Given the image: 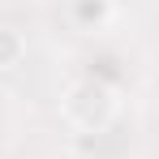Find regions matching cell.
<instances>
[{
	"instance_id": "6da1fadb",
	"label": "cell",
	"mask_w": 159,
	"mask_h": 159,
	"mask_svg": "<svg viewBox=\"0 0 159 159\" xmlns=\"http://www.w3.org/2000/svg\"><path fill=\"white\" fill-rule=\"evenodd\" d=\"M17 56H22V39H17L13 30H0V69L17 65Z\"/></svg>"
}]
</instances>
